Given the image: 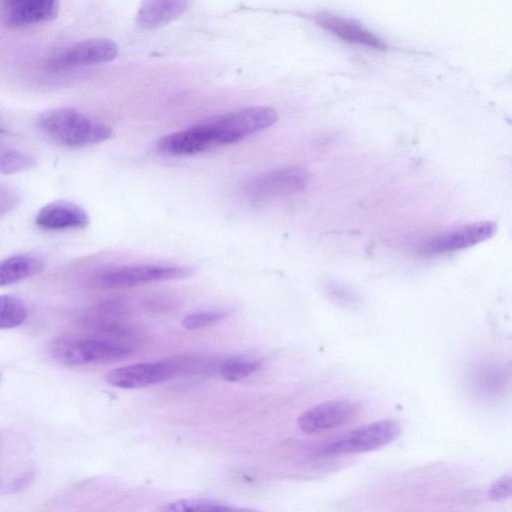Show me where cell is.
Returning a JSON list of instances; mask_svg holds the SVG:
<instances>
[{"label": "cell", "mask_w": 512, "mask_h": 512, "mask_svg": "<svg viewBox=\"0 0 512 512\" xmlns=\"http://www.w3.org/2000/svg\"><path fill=\"white\" fill-rule=\"evenodd\" d=\"M317 24L344 41L373 49H386V44L374 33L350 19L321 12L315 18Z\"/></svg>", "instance_id": "cell-13"}, {"label": "cell", "mask_w": 512, "mask_h": 512, "mask_svg": "<svg viewBox=\"0 0 512 512\" xmlns=\"http://www.w3.org/2000/svg\"><path fill=\"white\" fill-rule=\"evenodd\" d=\"M277 112L267 106L237 110L201 122L212 146L231 144L277 122Z\"/></svg>", "instance_id": "cell-4"}, {"label": "cell", "mask_w": 512, "mask_h": 512, "mask_svg": "<svg viewBox=\"0 0 512 512\" xmlns=\"http://www.w3.org/2000/svg\"><path fill=\"white\" fill-rule=\"evenodd\" d=\"M48 352L61 364L86 366L123 360L133 353V348L115 338L61 335L50 341Z\"/></svg>", "instance_id": "cell-2"}, {"label": "cell", "mask_w": 512, "mask_h": 512, "mask_svg": "<svg viewBox=\"0 0 512 512\" xmlns=\"http://www.w3.org/2000/svg\"><path fill=\"white\" fill-rule=\"evenodd\" d=\"M118 55V46L107 38L86 39L69 47L54 61L56 68H70L109 62Z\"/></svg>", "instance_id": "cell-10"}, {"label": "cell", "mask_w": 512, "mask_h": 512, "mask_svg": "<svg viewBox=\"0 0 512 512\" xmlns=\"http://www.w3.org/2000/svg\"><path fill=\"white\" fill-rule=\"evenodd\" d=\"M37 158L4 139L0 128V174H14L29 170L37 165Z\"/></svg>", "instance_id": "cell-16"}, {"label": "cell", "mask_w": 512, "mask_h": 512, "mask_svg": "<svg viewBox=\"0 0 512 512\" xmlns=\"http://www.w3.org/2000/svg\"><path fill=\"white\" fill-rule=\"evenodd\" d=\"M20 201V195L15 189L0 184V217L13 211Z\"/></svg>", "instance_id": "cell-21"}, {"label": "cell", "mask_w": 512, "mask_h": 512, "mask_svg": "<svg viewBox=\"0 0 512 512\" xmlns=\"http://www.w3.org/2000/svg\"><path fill=\"white\" fill-rule=\"evenodd\" d=\"M27 318V307L18 297L0 295V329L20 326Z\"/></svg>", "instance_id": "cell-18"}, {"label": "cell", "mask_w": 512, "mask_h": 512, "mask_svg": "<svg viewBox=\"0 0 512 512\" xmlns=\"http://www.w3.org/2000/svg\"><path fill=\"white\" fill-rule=\"evenodd\" d=\"M310 173L302 167H289L260 176L249 186V193L255 198H270L289 195L304 189Z\"/></svg>", "instance_id": "cell-9"}, {"label": "cell", "mask_w": 512, "mask_h": 512, "mask_svg": "<svg viewBox=\"0 0 512 512\" xmlns=\"http://www.w3.org/2000/svg\"><path fill=\"white\" fill-rule=\"evenodd\" d=\"M511 476L503 475L494 481L489 490V497L494 501L504 500L511 495Z\"/></svg>", "instance_id": "cell-22"}, {"label": "cell", "mask_w": 512, "mask_h": 512, "mask_svg": "<svg viewBox=\"0 0 512 512\" xmlns=\"http://www.w3.org/2000/svg\"><path fill=\"white\" fill-rule=\"evenodd\" d=\"M402 427L394 419L375 421L350 431L340 439L323 447L325 455L359 454L385 447L401 434Z\"/></svg>", "instance_id": "cell-5"}, {"label": "cell", "mask_w": 512, "mask_h": 512, "mask_svg": "<svg viewBox=\"0 0 512 512\" xmlns=\"http://www.w3.org/2000/svg\"><path fill=\"white\" fill-rule=\"evenodd\" d=\"M193 272L188 266L134 265L103 271L96 275L94 282L103 289L128 288L155 281L185 279Z\"/></svg>", "instance_id": "cell-6"}, {"label": "cell", "mask_w": 512, "mask_h": 512, "mask_svg": "<svg viewBox=\"0 0 512 512\" xmlns=\"http://www.w3.org/2000/svg\"><path fill=\"white\" fill-rule=\"evenodd\" d=\"M227 507L207 498H186L170 503L165 512H225Z\"/></svg>", "instance_id": "cell-19"}, {"label": "cell", "mask_w": 512, "mask_h": 512, "mask_svg": "<svg viewBox=\"0 0 512 512\" xmlns=\"http://www.w3.org/2000/svg\"><path fill=\"white\" fill-rule=\"evenodd\" d=\"M39 129L48 138L68 147H85L109 139L113 130L70 107L43 111L38 119Z\"/></svg>", "instance_id": "cell-1"}, {"label": "cell", "mask_w": 512, "mask_h": 512, "mask_svg": "<svg viewBox=\"0 0 512 512\" xmlns=\"http://www.w3.org/2000/svg\"><path fill=\"white\" fill-rule=\"evenodd\" d=\"M202 367L200 357L178 356L115 368L105 375V382L122 389L144 388L175 377L200 374Z\"/></svg>", "instance_id": "cell-3"}, {"label": "cell", "mask_w": 512, "mask_h": 512, "mask_svg": "<svg viewBox=\"0 0 512 512\" xmlns=\"http://www.w3.org/2000/svg\"><path fill=\"white\" fill-rule=\"evenodd\" d=\"M497 231L493 221H478L463 225L428 241L423 247L427 254L437 255L455 252L492 238Z\"/></svg>", "instance_id": "cell-8"}, {"label": "cell", "mask_w": 512, "mask_h": 512, "mask_svg": "<svg viewBox=\"0 0 512 512\" xmlns=\"http://www.w3.org/2000/svg\"><path fill=\"white\" fill-rule=\"evenodd\" d=\"M228 311L207 310L186 315L182 319V326L187 330H197L213 325L228 315Z\"/></svg>", "instance_id": "cell-20"}, {"label": "cell", "mask_w": 512, "mask_h": 512, "mask_svg": "<svg viewBox=\"0 0 512 512\" xmlns=\"http://www.w3.org/2000/svg\"><path fill=\"white\" fill-rule=\"evenodd\" d=\"M0 380H1V373H0Z\"/></svg>", "instance_id": "cell-24"}, {"label": "cell", "mask_w": 512, "mask_h": 512, "mask_svg": "<svg viewBox=\"0 0 512 512\" xmlns=\"http://www.w3.org/2000/svg\"><path fill=\"white\" fill-rule=\"evenodd\" d=\"M359 412V405L348 400L320 403L303 412L297 425L307 434L321 433L350 422Z\"/></svg>", "instance_id": "cell-7"}, {"label": "cell", "mask_w": 512, "mask_h": 512, "mask_svg": "<svg viewBox=\"0 0 512 512\" xmlns=\"http://www.w3.org/2000/svg\"><path fill=\"white\" fill-rule=\"evenodd\" d=\"M225 512H260L258 510H255V509H251V508H232V507H227Z\"/></svg>", "instance_id": "cell-23"}, {"label": "cell", "mask_w": 512, "mask_h": 512, "mask_svg": "<svg viewBox=\"0 0 512 512\" xmlns=\"http://www.w3.org/2000/svg\"><path fill=\"white\" fill-rule=\"evenodd\" d=\"M262 367L260 359L249 356L227 358L219 367L221 378L227 382L240 381Z\"/></svg>", "instance_id": "cell-17"}, {"label": "cell", "mask_w": 512, "mask_h": 512, "mask_svg": "<svg viewBox=\"0 0 512 512\" xmlns=\"http://www.w3.org/2000/svg\"><path fill=\"white\" fill-rule=\"evenodd\" d=\"M59 9L55 0H13L4 4L3 14L7 23L21 27L51 21Z\"/></svg>", "instance_id": "cell-12"}, {"label": "cell", "mask_w": 512, "mask_h": 512, "mask_svg": "<svg viewBox=\"0 0 512 512\" xmlns=\"http://www.w3.org/2000/svg\"><path fill=\"white\" fill-rule=\"evenodd\" d=\"M35 223L46 230H77L89 224V215L76 203L58 200L43 206L36 214Z\"/></svg>", "instance_id": "cell-11"}, {"label": "cell", "mask_w": 512, "mask_h": 512, "mask_svg": "<svg viewBox=\"0 0 512 512\" xmlns=\"http://www.w3.org/2000/svg\"><path fill=\"white\" fill-rule=\"evenodd\" d=\"M188 6L189 3L182 0L146 1L137 12L136 24L144 30L162 27L184 14Z\"/></svg>", "instance_id": "cell-14"}, {"label": "cell", "mask_w": 512, "mask_h": 512, "mask_svg": "<svg viewBox=\"0 0 512 512\" xmlns=\"http://www.w3.org/2000/svg\"><path fill=\"white\" fill-rule=\"evenodd\" d=\"M44 267V260L34 253H18L0 259V287L33 277Z\"/></svg>", "instance_id": "cell-15"}]
</instances>
